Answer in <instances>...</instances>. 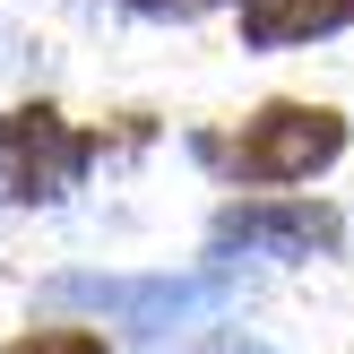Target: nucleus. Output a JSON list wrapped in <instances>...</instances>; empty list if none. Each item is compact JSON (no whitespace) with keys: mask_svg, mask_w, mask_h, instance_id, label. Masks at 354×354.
Instances as JSON below:
<instances>
[{"mask_svg":"<svg viewBox=\"0 0 354 354\" xmlns=\"http://www.w3.org/2000/svg\"><path fill=\"white\" fill-rule=\"evenodd\" d=\"M346 113L337 104H303V95H277L259 104L251 121H242V138L225 147V165H234V182L251 190H294V182H320L328 165L346 156Z\"/></svg>","mask_w":354,"mask_h":354,"instance_id":"f257e3e1","label":"nucleus"},{"mask_svg":"<svg viewBox=\"0 0 354 354\" xmlns=\"http://www.w3.org/2000/svg\"><path fill=\"white\" fill-rule=\"evenodd\" d=\"M207 251L216 259H337L346 251V216L328 199H303V190H259V199L216 207L207 225Z\"/></svg>","mask_w":354,"mask_h":354,"instance_id":"f03ea898","label":"nucleus"},{"mask_svg":"<svg viewBox=\"0 0 354 354\" xmlns=\"http://www.w3.org/2000/svg\"><path fill=\"white\" fill-rule=\"evenodd\" d=\"M104 138L95 130H69L52 104H26V113H0V182H9V199H61L69 182H78L86 165H95Z\"/></svg>","mask_w":354,"mask_h":354,"instance_id":"7ed1b4c3","label":"nucleus"},{"mask_svg":"<svg viewBox=\"0 0 354 354\" xmlns=\"http://www.w3.org/2000/svg\"><path fill=\"white\" fill-rule=\"evenodd\" d=\"M61 303H86L121 328H182V320L225 303V268H199V277H78V286H61Z\"/></svg>","mask_w":354,"mask_h":354,"instance_id":"20e7f679","label":"nucleus"},{"mask_svg":"<svg viewBox=\"0 0 354 354\" xmlns=\"http://www.w3.org/2000/svg\"><path fill=\"white\" fill-rule=\"evenodd\" d=\"M354 26V0H242V44L251 52H286V44H320V35Z\"/></svg>","mask_w":354,"mask_h":354,"instance_id":"39448f33","label":"nucleus"},{"mask_svg":"<svg viewBox=\"0 0 354 354\" xmlns=\"http://www.w3.org/2000/svg\"><path fill=\"white\" fill-rule=\"evenodd\" d=\"M0 354H104L95 328H26V337H9Z\"/></svg>","mask_w":354,"mask_h":354,"instance_id":"423d86ee","label":"nucleus"},{"mask_svg":"<svg viewBox=\"0 0 354 354\" xmlns=\"http://www.w3.org/2000/svg\"><path fill=\"white\" fill-rule=\"evenodd\" d=\"M190 354H268V346H251V337H225V346H190Z\"/></svg>","mask_w":354,"mask_h":354,"instance_id":"0eeeda50","label":"nucleus"}]
</instances>
